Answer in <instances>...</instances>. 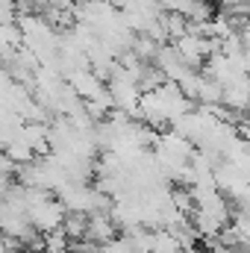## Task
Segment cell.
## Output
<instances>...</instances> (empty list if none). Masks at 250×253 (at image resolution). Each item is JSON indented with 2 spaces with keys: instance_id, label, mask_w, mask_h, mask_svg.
I'll return each instance as SVG.
<instances>
[{
  "instance_id": "1",
  "label": "cell",
  "mask_w": 250,
  "mask_h": 253,
  "mask_svg": "<svg viewBox=\"0 0 250 253\" xmlns=\"http://www.w3.org/2000/svg\"><path fill=\"white\" fill-rule=\"evenodd\" d=\"M30 212V221H33V227L39 230V233H53V230H62L65 218H68V209H65V203L53 194V197H47V200H42V203H36V206H30L27 209Z\"/></svg>"
},
{
  "instance_id": "2",
  "label": "cell",
  "mask_w": 250,
  "mask_h": 253,
  "mask_svg": "<svg viewBox=\"0 0 250 253\" xmlns=\"http://www.w3.org/2000/svg\"><path fill=\"white\" fill-rule=\"evenodd\" d=\"M224 103L236 112H250V74H242L224 85Z\"/></svg>"
},
{
  "instance_id": "3",
  "label": "cell",
  "mask_w": 250,
  "mask_h": 253,
  "mask_svg": "<svg viewBox=\"0 0 250 253\" xmlns=\"http://www.w3.org/2000/svg\"><path fill=\"white\" fill-rule=\"evenodd\" d=\"M118 230H121V227L115 224L112 212H91V218H88V233H85V239H91V242L103 245V242L115 239V236H118Z\"/></svg>"
},
{
  "instance_id": "4",
  "label": "cell",
  "mask_w": 250,
  "mask_h": 253,
  "mask_svg": "<svg viewBox=\"0 0 250 253\" xmlns=\"http://www.w3.org/2000/svg\"><path fill=\"white\" fill-rule=\"evenodd\" d=\"M150 251L153 253H186L183 242L168 230V227H156L150 236Z\"/></svg>"
},
{
  "instance_id": "5",
  "label": "cell",
  "mask_w": 250,
  "mask_h": 253,
  "mask_svg": "<svg viewBox=\"0 0 250 253\" xmlns=\"http://www.w3.org/2000/svg\"><path fill=\"white\" fill-rule=\"evenodd\" d=\"M88 212H68V218H65L62 230L71 236V242H77V239H85V233H88Z\"/></svg>"
}]
</instances>
